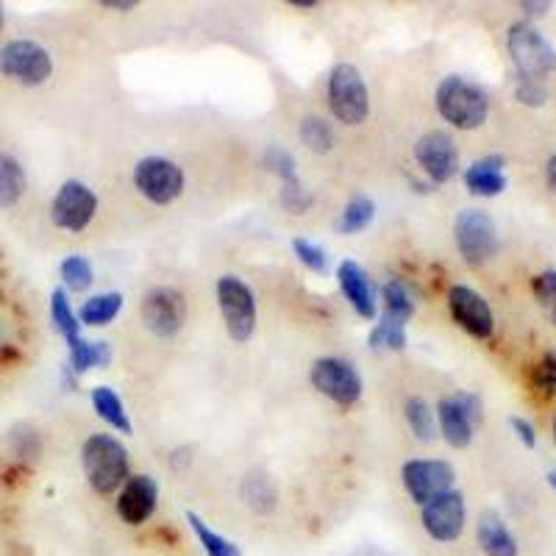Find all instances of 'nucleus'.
<instances>
[{
	"label": "nucleus",
	"mask_w": 556,
	"mask_h": 556,
	"mask_svg": "<svg viewBox=\"0 0 556 556\" xmlns=\"http://www.w3.org/2000/svg\"><path fill=\"white\" fill-rule=\"evenodd\" d=\"M437 112L445 123L462 131H476L486 123L490 114V98L479 84L462 76H448L437 87Z\"/></svg>",
	"instance_id": "f257e3e1"
},
{
	"label": "nucleus",
	"mask_w": 556,
	"mask_h": 556,
	"mask_svg": "<svg viewBox=\"0 0 556 556\" xmlns=\"http://www.w3.org/2000/svg\"><path fill=\"white\" fill-rule=\"evenodd\" d=\"M81 465L92 490L101 495L121 490L128 479V451L112 434H92L81 448Z\"/></svg>",
	"instance_id": "f03ea898"
},
{
	"label": "nucleus",
	"mask_w": 556,
	"mask_h": 556,
	"mask_svg": "<svg viewBox=\"0 0 556 556\" xmlns=\"http://www.w3.org/2000/svg\"><path fill=\"white\" fill-rule=\"evenodd\" d=\"M506 48L526 81H545L556 70V48L531 23H515L506 34Z\"/></svg>",
	"instance_id": "7ed1b4c3"
},
{
	"label": "nucleus",
	"mask_w": 556,
	"mask_h": 556,
	"mask_svg": "<svg viewBox=\"0 0 556 556\" xmlns=\"http://www.w3.org/2000/svg\"><path fill=\"white\" fill-rule=\"evenodd\" d=\"M329 109L337 121L345 126H362L370 112L365 78L354 64H337L329 76Z\"/></svg>",
	"instance_id": "20e7f679"
},
{
	"label": "nucleus",
	"mask_w": 556,
	"mask_h": 556,
	"mask_svg": "<svg viewBox=\"0 0 556 556\" xmlns=\"http://www.w3.org/2000/svg\"><path fill=\"white\" fill-rule=\"evenodd\" d=\"M456 248L470 267H481L498 253V228L481 208H465L454 223Z\"/></svg>",
	"instance_id": "39448f33"
},
{
	"label": "nucleus",
	"mask_w": 556,
	"mask_h": 556,
	"mask_svg": "<svg viewBox=\"0 0 556 556\" xmlns=\"http://www.w3.org/2000/svg\"><path fill=\"white\" fill-rule=\"evenodd\" d=\"M217 304H220L228 337L235 342L251 340L253 329H256V298H253L251 287L237 276H223L217 281Z\"/></svg>",
	"instance_id": "423d86ee"
},
{
	"label": "nucleus",
	"mask_w": 556,
	"mask_h": 556,
	"mask_svg": "<svg viewBox=\"0 0 556 556\" xmlns=\"http://www.w3.org/2000/svg\"><path fill=\"white\" fill-rule=\"evenodd\" d=\"M51 53L31 39H14L0 48V76L26 84V87H39L51 78Z\"/></svg>",
	"instance_id": "0eeeda50"
},
{
	"label": "nucleus",
	"mask_w": 556,
	"mask_h": 556,
	"mask_svg": "<svg viewBox=\"0 0 556 556\" xmlns=\"http://www.w3.org/2000/svg\"><path fill=\"white\" fill-rule=\"evenodd\" d=\"M134 187L156 206H167L184 192V170L165 156H146L134 167Z\"/></svg>",
	"instance_id": "6e6552de"
},
{
	"label": "nucleus",
	"mask_w": 556,
	"mask_h": 556,
	"mask_svg": "<svg viewBox=\"0 0 556 556\" xmlns=\"http://www.w3.org/2000/svg\"><path fill=\"white\" fill-rule=\"evenodd\" d=\"M309 379L320 395L340 406H351L362 399V376L356 374L351 362L340 359V356H320L312 365Z\"/></svg>",
	"instance_id": "1a4fd4ad"
},
{
	"label": "nucleus",
	"mask_w": 556,
	"mask_h": 556,
	"mask_svg": "<svg viewBox=\"0 0 556 556\" xmlns=\"http://www.w3.org/2000/svg\"><path fill=\"white\" fill-rule=\"evenodd\" d=\"M98 212V195L84 181H64L51 203L53 226L81 235Z\"/></svg>",
	"instance_id": "9d476101"
},
{
	"label": "nucleus",
	"mask_w": 556,
	"mask_h": 556,
	"mask_svg": "<svg viewBox=\"0 0 556 556\" xmlns=\"http://www.w3.org/2000/svg\"><path fill=\"white\" fill-rule=\"evenodd\" d=\"M406 493L417 506H426L437 495L448 493L454 486V468L443 459H409L401 470Z\"/></svg>",
	"instance_id": "9b49d317"
},
{
	"label": "nucleus",
	"mask_w": 556,
	"mask_h": 556,
	"mask_svg": "<svg viewBox=\"0 0 556 556\" xmlns=\"http://www.w3.org/2000/svg\"><path fill=\"white\" fill-rule=\"evenodd\" d=\"M415 162L434 184H445L459 173V148L448 131H426L415 142Z\"/></svg>",
	"instance_id": "f8f14e48"
},
{
	"label": "nucleus",
	"mask_w": 556,
	"mask_h": 556,
	"mask_svg": "<svg viewBox=\"0 0 556 556\" xmlns=\"http://www.w3.org/2000/svg\"><path fill=\"white\" fill-rule=\"evenodd\" d=\"M139 315L156 337H176L187 320V301L173 287H156L142 298Z\"/></svg>",
	"instance_id": "ddd939ff"
},
{
	"label": "nucleus",
	"mask_w": 556,
	"mask_h": 556,
	"mask_svg": "<svg viewBox=\"0 0 556 556\" xmlns=\"http://www.w3.org/2000/svg\"><path fill=\"white\" fill-rule=\"evenodd\" d=\"M465 518H468V509H465V495L448 490V493L437 495L434 501L424 506V529L431 540L437 543H454L462 538L465 531Z\"/></svg>",
	"instance_id": "4468645a"
},
{
	"label": "nucleus",
	"mask_w": 556,
	"mask_h": 556,
	"mask_svg": "<svg viewBox=\"0 0 556 556\" xmlns=\"http://www.w3.org/2000/svg\"><path fill=\"white\" fill-rule=\"evenodd\" d=\"M448 309L462 329L476 340H490L495 329V317L484 295L465 285H454L448 290Z\"/></svg>",
	"instance_id": "2eb2a0df"
},
{
	"label": "nucleus",
	"mask_w": 556,
	"mask_h": 556,
	"mask_svg": "<svg viewBox=\"0 0 556 556\" xmlns=\"http://www.w3.org/2000/svg\"><path fill=\"white\" fill-rule=\"evenodd\" d=\"M159 486L153 476H128L126 484L121 486L117 495V515L123 523L142 526L153 513H156Z\"/></svg>",
	"instance_id": "dca6fc26"
},
{
	"label": "nucleus",
	"mask_w": 556,
	"mask_h": 556,
	"mask_svg": "<svg viewBox=\"0 0 556 556\" xmlns=\"http://www.w3.org/2000/svg\"><path fill=\"white\" fill-rule=\"evenodd\" d=\"M337 281H340V290L345 295V301L354 306V312L365 320H374L376 317V298H374V285H370V276L365 273V267L354 260H345L337 270Z\"/></svg>",
	"instance_id": "f3484780"
},
{
	"label": "nucleus",
	"mask_w": 556,
	"mask_h": 556,
	"mask_svg": "<svg viewBox=\"0 0 556 556\" xmlns=\"http://www.w3.org/2000/svg\"><path fill=\"white\" fill-rule=\"evenodd\" d=\"M437 420H440V431H443L445 443L451 448H468L470 440H473L476 420L462 409V404L456 399H443L437 404Z\"/></svg>",
	"instance_id": "a211bd4d"
},
{
	"label": "nucleus",
	"mask_w": 556,
	"mask_h": 556,
	"mask_svg": "<svg viewBox=\"0 0 556 556\" xmlns=\"http://www.w3.org/2000/svg\"><path fill=\"white\" fill-rule=\"evenodd\" d=\"M465 187L473 195L481 198H495L506 190V176H504V159L501 156H486L473 162L465 170Z\"/></svg>",
	"instance_id": "6ab92c4d"
},
{
	"label": "nucleus",
	"mask_w": 556,
	"mask_h": 556,
	"mask_svg": "<svg viewBox=\"0 0 556 556\" xmlns=\"http://www.w3.org/2000/svg\"><path fill=\"white\" fill-rule=\"evenodd\" d=\"M476 534H479V545L486 556H518V540L513 538V531L506 529L498 513L481 515Z\"/></svg>",
	"instance_id": "aec40b11"
},
{
	"label": "nucleus",
	"mask_w": 556,
	"mask_h": 556,
	"mask_svg": "<svg viewBox=\"0 0 556 556\" xmlns=\"http://www.w3.org/2000/svg\"><path fill=\"white\" fill-rule=\"evenodd\" d=\"M242 501L251 506L253 513L270 515L278 504V486L265 470H253L242 481Z\"/></svg>",
	"instance_id": "412c9836"
},
{
	"label": "nucleus",
	"mask_w": 556,
	"mask_h": 556,
	"mask_svg": "<svg viewBox=\"0 0 556 556\" xmlns=\"http://www.w3.org/2000/svg\"><path fill=\"white\" fill-rule=\"evenodd\" d=\"M26 195V170L12 153L0 151V208L17 206Z\"/></svg>",
	"instance_id": "4be33fe9"
},
{
	"label": "nucleus",
	"mask_w": 556,
	"mask_h": 556,
	"mask_svg": "<svg viewBox=\"0 0 556 556\" xmlns=\"http://www.w3.org/2000/svg\"><path fill=\"white\" fill-rule=\"evenodd\" d=\"M381 298H384V315H381V320L399 323V326H406L412 320V315H415V298H412L409 287L401 278L387 281Z\"/></svg>",
	"instance_id": "5701e85b"
},
{
	"label": "nucleus",
	"mask_w": 556,
	"mask_h": 556,
	"mask_svg": "<svg viewBox=\"0 0 556 556\" xmlns=\"http://www.w3.org/2000/svg\"><path fill=\"white\" fill-rule=\"evenodd\" d=\"M70 348V367L76 374H87L92 367H106L112 362V345L109 342H89L84 337L67 342Z\"/></svg>",
	"instance_id": "b1692460"
},
{
	"label": "nucleus",
	"mask_w": 556,
	"mask_h": 556,
	"mask_svg": "<svg viewBox=\"0 0 556 556\" xmlns=\"http://www.w3.org/2000/svg\"><path fill=\"white\" fill-rule=\"evenodd\" d=\"M92 406H96L98 415H101L112 429H117L121 434H131V420H128L126 406H123L121 395H117L112 387H96V390H92Z\"/></svg>",
	"instance_id": "393cba45"
},
{
	"label": "nucleus",
	"mask_w": 556,
	"mask_h": 556,
	"mask_svg": "<svg viewBox=\"0 0 556 556\" xmlns=\"http://www.w3.org/2000/svg\"><path fill=\"white\" fill-rule=\"evenodd\" d=\"M121 292H103V295L89 298L87 304L81 306V312H78V320H81L84 326H106V323H112L114 317L121 315Z\"/></svg>",
	"instance_id": "a878e982"
},
{
	"label": "nucleus",
	"mask_w": 556,
	"mask_h": 556,
	"mask_svg": "<svg viewBox=\"0 0 556 556\" xmlns=\"http://www.w3.org/2000/svg\"><path fill=\"white\" fill-rule=\"evenodd\" d=\"M187 523H190V529L195 531L198 543L203 545L206 556H240V548H237L231 540H226L223 534H217L215 529H208V526L203 523L195 513H187Z\"/></svg>",
	"instance_id": "bb28decb"
},
{
	"label": "nucleus",
	"mask_w": 556,
	"mask_h": 556,
	"mask_svg": "<svg viewBox=\"0 0 556 556\" xmlns=\"http://www.w3.org/2000/svg\"><path fill=\"white\" fill-rule=\"evenodd\" d=\"M406 424H409L412 434L420 440V443H431L437 434V424H434V412L431 406L426 404L424 399H409L404 406Z\"/></svg>",
	"instance_id": "cd10ccee"
},
{
	"label": "nucleus",
	"mask_w": 556,
	"mask_h": 556,
	"mask_svg": "<svg viewBox=\"0 0 556 556\" xmlns=\"http://www.w3.org/2000/svg\"><path fill=\"white\" fill-rule=\"evenodd\" d=\"M298 134H301V142H304L312 153H329L331 148H334V128L323 121V117H317V114L304 117Z\"/></svg>",
	"instance_id": "c85d7f7f"
},
{
	"label": "nucleus",
	"mask_w": 556,
	"mask_h": 556,
	"mask_svg": "<svg viewBox=\"0 0 556 556\" xmlns=\"http://www.w3.org/2000/svg\"><path fill=\"white\" fill-rule=\"evenodd\" d=\"M374 215H376L374 201H370V198H365V195H356L354 201L342 208L337 228H340L342 235H356V231H365V228L374 223Z\"/></svg>",
	"instance_id": "c756f323"
},
{
	"label": "nucleus",
	"mask_w": 556,
	"mask_h": 556,
	"mask_svg": "<svg viewBox=\"0 0 556 556\" xmlns=\"http://www.w3.org/2000/svg\"><path fill=\"white\" fill-rule=\"evenodd\" d=\"M51 317H53V326H56V331L67 342H73V340H78V337H81V334H78V331H81V320H78V315L73 312V306H70L67 292H64V290H53Z\"/></svg>",
	"instance_id": "7c9ffc66"
},
{
	"label": "nucleus",
	"mask_w": 556,
	"mask_h": 556,
	"mask_svg": "<svg viewBox=\"0 0 556 556\" xmlns=\"http://www.w3.org/2000/svg\"><path fill=\"white\" fill-rule=\"evenodd\" d=\"M367 345L370 348H390V351H404L406 348V326H399V323L379 320L367 337Z\"/></svg>",
	"instance_id": "2f4dec72"
},
{
	"label": "nucleus",
	"mask_w": 556,
	"mask_h": 556,
	"mask_svg": "<svg viewBox=\"0 0 556 556\" xmlns=\"http://www.w3.org/2000/svg\"><path fill=\"white\" fill-rule=\"evenodd\" d=\"M531 292H534V301L540 304L543 315L556 326V270H545L534 276Z\"/></svg>",
	"instance_id": "473e14b6"
},
{
	"label": "nucleus",
	"mask_w": 556,
	"mask_h": 556,
	"mask_svg": "<svg viewBox=\"0 0 556 556\" xmlns=\"http://www.w3.org/2000/svg\"><path fill=\"white\" fill-rule=\"evenodd\" d=\"M62 281L73 292L89 290V285H92V265L84 256L73 253V256L62 262Z\"/></svg>",
	"instance_id": "72a5a7b5"
},
{
	"label": "nucleus",
	"mask_w": 556,
	"mask_h": 556,
	"mask_svg": "<svg viewBox=\"0 0 556 556\" xmlns=\"http://www.w3.org/2000/svg\"><path fill=\"white\" fill-rule=\"evenodd\" d=\"M531 387L540 392V395H548L554 399L556 395V356L548 354L531 367Z\"/></svg>",
	"instance_id": "f704fd0d"
},
{
	"label": "nucleus",
	"mask_w": 556,
	"mask_h": 556,
	"mask_svg": "<svg viewBox=\"0 0 556 556\" xmlns=\"http://www.w3.org/2000/svg\"><path fill=\"white\" fill-rule=\"evenodd\" d=\"M292 251H295L298 262H301L304 267H309V270L323 273L326 267H329V256H326V251H323L317 242L304 240V237H295V240H292Z\"/></svg>",
	"instance_id": "c9c22d12"
},
{
	"label": "nucleus",
	"mask_w": 556,
	"mask_h": 556,
	"mask_svg": "<svg viewBox=\"0 0 556 556\" xmlns=\"http://www.w3.org/2000/svg\"><path fill=\"white\" fill-rule=\"evenodd\" d=\"M265 167L270 173H276L278 178H281V184L287 181H295L298 178V170H295V156H292L290 151H285V148H267L265 151Z\"/></svg>",
	"instance_id": "e433bc0d"
},
{
	"label": "nucleus",
	"mask_w": 556,
	"mask_h": 556,
	"mask_svg": "<svg viewBox=\"0 0 556 556\" xmlns=\"http://www.w3.org/2000/svg\"><path fill=\"white\" fill-rule=\"evenodd\" d=\"M281 206H285L287 212H292V215H304L312 206V192L306 190L298 178L295 181L281 184Z\"/></svg>",
	"instance_id": "4c0bfd02"
},
{
	"label": "nucleus",
	"mask_w": 556,
	"mask_h": 556,
	"mask_svg": "<svg viewBox=\"0 0 556 556\" xmlns=\"http://www.w3.org/2000/svg\"><path fill=\"white\" fill-rule=\"evenodd\" d=\"M515 98H518L523 106H543V103L548 101V89H545L543 81H526V78H518Z\"/></svg>",
	"instance_id": "58836bf2"
},
{
	"label": "nucleus",
	"mask_w": 556,
	"mask_h": 556,
	"mask_svg": "<svg viewBox=\"0 0 556 556\" xmlns=\"http://www.w3.org/2000/svg\"><path fill=\"white\" fill-rule=\"evenodd\" d=\"M509 426H513L515 434H518V440L526 445V448H534V445H538V431H534V426H531L526 417H513Z\"/></svg>",
	"instance_id": "ea45409f"
},
{
	"label": "nucleus",
	"mask_w": 556,
	"mask_h": 556,
	"mask_svg": "<svg viewBox=\"0 0 556 556\" xmlns=\"http://www.w3.org/2000/svg\"><path fill=\"white\" fill-rule=\"evenodd\" d=\"M103 9H117V12H131L137 9V0H101Z\"/></svg>",
	"instance_id": "a19ab883"
},
{
	"label": "nucleus",
	"mask_w": 556,
	"mask_h": 556,
	"mask_svg": "<svg viewBox=\"0 0 556 556\" xmlns=\"http://www.w3.org/2000/svg\"><path fill=\"white\" fill-rule=\"evenodd\" d=\"M545 178H548V187L556 192V153L548 159V165H545Z\"/></svg>",
	"instance_id": "79ce46f5"
},
{
	"label": "nucleus",
	"mask_w": 556,
	"mask_h": 556,
	"mask_svg": "<svg viewBox=\"0 0 556 556\" xmlns=\"http://www.w3.org/2000/svg\"><path fill=\"white\" fill-rule=\"evenodd\" d=\"M520 7H523L526 14H543L548 12L551 3H520Z\"/></svg>",
	"instance_id": "37998d69"
},
{
	"label": "nucleus",
	"mask_w": 556,
	"mask_h": 556,
	"mask_svg": "<svg viewBox=\"0 0 556 556\" xmlns=\"http://www.w3.org/2000/svg\"><path fill=\"white\" fill-rule=\"evenodd\" d=\"M292 7H295V9H315L317 3H315V0H292Z\"/></svg>",
	"instance_id": "c03bdc74"
},
{
	"label": "nucleus",
	"mask_w": 556,
	"mask_h": 556,
	"mask_svg": "<svg viewBox=\"0 0 556 556\" xmlns=\"http://www.w3.org/2000/svg\"><path fill=\"white\" fill-rule=\"evenodd\" d=\"M548 484L556 490V470H551V473H548Z\"/></svg>",
	"instance_id": "a18cd8bd"
},
{
	"label": "nucleus",
	"mask_w": 556,
	"mask_h": 556,
	"mask_svg": "<svg viewBox=\"0 0 556 556\" xmlns=\"http://www.w3.org/2000/svg\"><path fill=\"white\" fill-rule=\"evenodd\" d=\"M3 23H7V17H3V7H0V28H3Z\"/></svg>",
	"instance_id": "49530a36"
},
{
	"label": "nucleus",
	"mask_w": 556,
	"mask_h": 556,
	"mask_svg": "<svg viewBox=\"0 0 556 556\" xmlns=\"http://www.w3.org/2000/svg\"><path fill=\"white\" fill-rule=\"evenodd\" d=\"M554 440H556V417H554Z\"/></svg>",
	"instance_id": "de8ad7c7"
}]
</instances>
